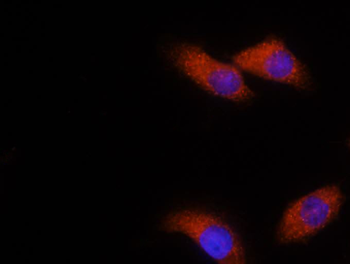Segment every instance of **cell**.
Instances as JSON below:
<instances>
[{"instance_id": "7a4b0ae2", "label": "cell", "mask_w": 350, "mask_h": 264, "mask_svg": "<svg viewBox=\"0 0 350 264\" xmlns=\"http://www.w3.org/2000/svg\"><path fill=\"white\" fill-rule=\"evenodd\" d=\"M170 57L180 71L213 95L237 102L254 96L237 67L213 58L198 46L179 44Z\"/></svg>"}, {"instance_id": "6da1fadb", "label": "cell", "mask_w": 350, "mask_h": 264, "mask_svg": "<svg viewBox=\"0 0 350 264\" xmlns=\"http://www.w3.org/2000/svg\"><path fill=\"white\" fill-rule=\"evenodd\" d=\"M162 228L186 235L218 264H245L238 235L215 214L196 209L178 210L166 215Z\"/></svg>"}, {"instance_id": "3957f363", "label": "cell", "mask_w": 350, "mask_h": 264, "mask_svg": "<svg viewBox=\"0 0 350 264\" xmlns=\"http://www.w3.org/2000/svg\"><path fill=\"white\" fill-rule=\"evenodd\" d=\"M343 198L340 189L328 185L294 201L284 211L278 238L281 243L304 240L325 227L338 215Z\"/></svg>"}, {"instance_id": "5b68a950", "label": "cell", "mask_w": 350, "mask_h": 264, "mask_svg": "<svg viewBox=\"0 0 350 264\" xmlns=\"http://www.w3.org/2000/svg\"><path fill=\"white\" fill-rule=\"evenodd\" d=\"M349 146H350V140H349Z\"/></svg>"}, {"instance_id": "277c9868", "label": "cell", "mask_w": 350, "mask_h": 264, "mask_svg": "<svg viewBox=\"0 0 350 264\" xmlns=\"http://www.w3.org/2000/svg\"><path fill=\"white\" fill-rule=\"evenodd\" d=\"M234 64L265 79L306 90L312 85L306 66L282 40L271 37L244 49L233 57Z\"/></svg>"}]
</instances>
